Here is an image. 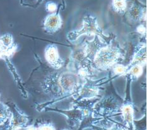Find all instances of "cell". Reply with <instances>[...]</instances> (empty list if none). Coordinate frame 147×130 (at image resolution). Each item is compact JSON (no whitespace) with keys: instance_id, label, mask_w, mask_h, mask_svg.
Listing matches in <instances>:
<instances>
[{"instance_id":"6da1fadb","label":"cell","mask_w":147,"mask_h":130,"mask_svg":"<svg viewBox=\"0 0 147 130\" xmlns=\"http://www.w3.org/2000/svg\"><path fill=\"white\" fill-rule=\"evenodd\" d=\"M121 53L119 49L111 45H104L95 54L93 59L95 67L105 70L116 65L121 58Z\"/></svg>"},{"instance_id":"7a4b0ae2","label":"cell","mask_w":147,"mask_h":130,"mask_svg":"<svg viewBox=\"0 0 147 130\" xmlns=\"http://www.w3.org/2000/svg\"><path fill=\"white\" fill-rule=\"evenodd\" d=\"M85 34L86 36H98L101 38L105 37L97 24V18L91 15L86 16L83 20V27L80 30L72 31L68 35L69 40L75 41Z\"/></svg>"},{"instance_id":"3957f363","label":"cell","mask_w":147,"mask_h":130,"mask_svg":"<svg viewBox=\"0 0 147 130\" xmlns=\"http://www.w3.org/2000/svg\"><path fill=\"white\" fill-rule=\"evenodd\" d=\"M61 96L76 92L80 87V81L77 75L70 72L55 74Z\"/></svg>"},{"instance_id":"277c9868","label":"cell","mask_w":147,"mask_h":130,"mask_svg":"<svg viewBox=\"0 0 147 130\" xmlns=\"http://www.w3.org/2000/svg\"><path fill=\"white\" fill-rule=\"evenodd\" d=\"M28 122V117L15 106V108H12L11 110V116L6 130H19L26 127Z\"/></svg>"},{"instance_id":"5b68a950","label":"cell","mask_w":147,"mask_h":130,"mask_svg":"<svg viewBox=\"0 0 147 130\" xmlns=\"http://www.w3.org/2000/svg\"><path fill=\"white\" fill-rule=\"evenodd\" d=\"M45 58L47 63L54 69H58L63 67L65 61L59 55L57 47L54 44H49L45 49Z\"/></svg>"},{"instance_id":"8992f818","label":"cell","mask_w":147,"mask_h":130,"mask_svg":"<svg viewBox=\"0 0 147 130\" xmlns=\"http://www.w3.org/2000/svg\"><path fill=\"white\" fill-rule=\"evenodd\" d=\"M126 13L127 18L132 21L141 22L146 20V7L142 5L138 0H135V2L127 8Z\"/></svg>"},{"instance_id":"52a82bcc","label":"cell","mask_w":147,"mask_h":130,"mask_svg":"<svg viewBox=\"0 0 147 130\" xmlns=\"http://www.w3.org/2000/svg\"><path fill=\"white\" fill-rule=\"evenodd\" d=\"M62 25V20L59 13L49 14L44 19V29L46 32L53 34L58 31Z\"/></svg>"},{"instance_id":"ba28073f","label":"cell","mask_w":147,"mask_h":130,"mask_svg":"<svg viewBox=\"0 0 147 130\" xmlns=\"http://www.w3.org/2000/svg\"><path fill=\"white\" fill-rule=\"evenodd\" d=\"M121 114L123 116L125 126L131 130H136L135 120H134V110L133 106L129 104H124L120 107Z\"/></svg>"},{"instance_id":"9c48e42d","label":"cell","mask_w":147,"mask_h":130,"mask_svg":"<svg viewBox=\"0 0 147 130\" xmlns=\"http://www.w3.org/2000/svg\"><path fill=\"white\" fill-rule=\"evenodd\" d=\"M0 43L7 49H17V47L15 44L11 34H6L0 36Z\"/></svg>"},{"instance_id":"30bf717a","label":"cell","mask_w":147,"mask_h":130,"mask_svg":"<svg viewBox=\"0 0 147 130\" xmlns=\"http://www.w3.org/2000/svg\"><path fill=\"white\" fill-rule=\"evenodd\" d=\"M11 116V110L9 107L3 103L0 102V126L9 121Z\"/></svg>"},{"instance_id":"8fae6325","label":"cell","mask_w":147,"mask_h":130,"mask_svg":"<svg viewBox=\"0 0 147 130\" xmlns=\"http://www.w3.org/2000/svg\"><path fill=\"white\" fill-rule=\"evenodd\" d=\"M112 7L119 14H124L127 9V3L123 0H112Z\"/></svg>"},{"instance_id":"7c38bea8","label":"cell","mask_w":147,"mask_h":130,"mask_svg":"<svg viewBox=\"0 0 147 130\" xmlns=\"http://www.w3.org/2000/svg\"><path fill=\"white\" fill-rule=\"evenodd\" d=\"M91 128L95 130H131L129 128L126 127V126L121 125L119 123H114L113 125L109 127H104V126H92Z\"/></svg>"},{"instance_id":"4fadbf2b","label":"cell","mask_w":147,"mask_h":130,"mask_svg":"<svg viewBox=\"0 0 147 130\" xmlns=\"http://www.w3.org/2000/svg\"><path fill=\"white\" fill-rule=\"evenodd\" d=\"M143 72V66L142 65H134L132 66L131 68L127 69V73H129L130 75L138 78L141 76Z\"/></svg>"},{"instance_id":"5bb4252c","label":"cell","mask_w":147,"mask_h":130,"mask_svg":"<svg viewBox=\"0 0 147 130\" xmlns=\"http://www.w3.org/2000/svg\"><path fill=\"white\" fill-rule=\"evenodd\" d=\"M16 49H7L0 43V59H5L12 55L15 52Z\"/></svg>"},{"instance_id":"9a60e30c","label":"cell","mask_w":147,"mask_h":130,"mask_svg":"<svg viewBox=\"0 0 147 130\" xmlns=\"http://www.w3.org/2000/svg\"><path fill=\"white\" fill-rule=\"evenodd\" d=\"M37 130H56V128L52 123H46L38 126Z\"/></svg>"},{"instance_id":"2e32d148","label":"cell","mask_w":147,"mask_h":130,"mask_svg":"<svg viewBox=\"0 0 147 130\" xmlns=\"http://www.w3.org/2000/svg\"><path fill=\"white\" fill-rule=\"evenodd\" d=\"M114 72L115 75H121V74H125L126 71V66H124L121 65H118L115 66L114 68Z\"/></svg>"},{"instance_id":"e0dca14e","label":"cell","mask_w":147,"mask_h":130,"mask_svg":"<svg viewBox=\"0 0 147 130\" xmlns=\"http://www.w3.org/2000/svg\"><path fill=\"white\" fill-rule=\"evenodd\" d=\"M57 5L53 1H49L46 5V9L47 11L49 12H54L57 10Z\"/></svg>"},{"instance_id":"ac0fdd59","label":"cell","mask_w":147,"mask_h":130,"mask_svg":"<svg viewBox=\"0 0 147 130\" xmlns=\"http://www.w3.org/2000/svg\"><path fill=\"white\" fill-rule=\"evenodd\" d=\"M25 1V4L29 5L30 6H32L34 7H36V6L39 5L43 0H22Z\"/></svg>"},{"instance_id":"d6986e66","label":"cell","mask_w":147,"mask_h":130,"mask_svg":"<svg viewBox=\"0 0 147 130\" xmlns=\"http://www.w3.org/2000/svg\"><path fill=\"white\" fill-rule=\"evenodd\" d=\"M137 30H138V31L140 34H144L145 33L146 28L144 26H143V25H140V26H139L138 28H137Z\"/></svg>"},{"instance_id":"ffe728a7","label":"cell","mask_w":147,"mask_h":130,"mask_svg":"<svg viewBox=\"0 0 147 130\" xmlns=\"http://www.w3.org/2000/svg\"><path fill=\"white\" fill-rule=\"evenodd\" d=\"M24 128L25 130H37V127L34 126V125L27 126L26 127H25Z\"/></svg>"},{"instance_id":"44dd1931","label":"cell","mask_w":147,"mask_h":130,"mask_svg":"<svg viewBox=\"0 0 147 130\" xmlns=\"http://www.w3.org/2000/svg\"><path fill=\"white\" fill-rule=\"evenodd\" d=\"M62 130H69V129H63Z\"/></svg>"},{"instance_id":"7402d4cb","label":"cell","mask_w":147,"mask_h":130,"mask_svg":"<svg viewBox=\"0 0 147 130\" xmlns=\"http://www.w3.org/2000/svg\"><path fill=\"white\" fill-rule=\"evenodd\" d=\"M123 1H127V0H123Z\"/></svg>"}]
</instances>
